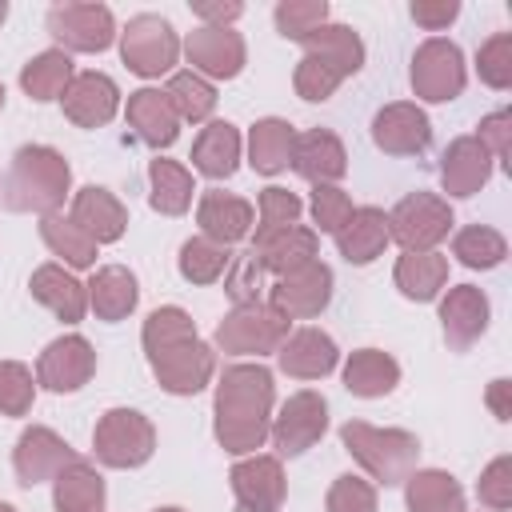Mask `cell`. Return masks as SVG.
<instances>
[{"label":"cell","mask_w":512,"mask_h":512,"mask_svg":"<svg viewBox=\"0 0 512 512\" xmlns=\"http://www.w3.org/2000/svg\"><path fill=\"white\" fill-rule=\"evenodd\" d=\"M140 344H144L148 368L164 392L196 396L200 388H208V380L216 372V352L196 336V324L184 308L164 304V308L148 312V320L140 328Z\"/></svg>","instance_id":"cell-1"},{"label":"cell","mask_w":512,"mask_h":512,"mask_svg":"<svg viewBox=\"0 0 512 512\" xmlns=\"http://www.w3.org/2000/svg\"><path fill=\"white\" fill-rule=\"evenodd\" d=\"M272 400L276 384L264 364H232L216 380V400H212V432L216 444L232 456H252L264 448L268 428H272Z\"/></svg>","instance_id":"cell-2"},{"label":"cell","mask_w":512,"mask_h":512,"mask_svg":"<svg viewBox=\"0 0 512 512\" xmlns=\"http://www.w3.org/2000/svg\"><path fill=\"white\" fill-rule=\"evenodd\" d=\"M72 192V168L64 152L48 144H24L16 148L4 180H0V204L8 212H36L52 216Z\"/></svg>","instance_id":"cell-3"},{"label":"cell","mask_w":512,"mask_h":512,"mask_svg":"<svg viewBox=\"0 0 512 512\" xmlns=\"http://www.w3.org/2000/svg\"><path fill=\"white\" fill-rule=\"evenodd\" d=\"M340 444L384 488L404 484L416 472V460H420V440L412 432H404V428H376L368 420H348L340 428Z\"/></svg>","instance_id":"cell-4"},{"label":"cell","mask_w":512,"mask_h":512,"mask_svg":"<svg viewBox=\"0 0 512 512\" xmlns=\"http://www.w3.org/2000/svg\"><path fill=\"white\" fill-rule=\"evenodd\" d=\"M92 452L108 468H140L156 452V428L136 408H108L92 428Z\"/></svg>","instance_id":"cell-5"},{"label":"cell","mask_w":512,"mask_h":512,"mask_svg":"<svg viewBox=\"0 0 512 512\" xmlns=\"http://www.w3.org/2000/svg\"><path fill=\"white\" fill-rule=\"evenodd\" d=\"M288 316H280L272 304H236L220 324H216V348L228 356H268L284 344L288 336Z\"/></svg>","instance_id":"cell-6"},{"label":"cell","mask_w":512,"mask_h":512,"mask_svg":"<svg viewBox=\"0 0 512 512\" xmlns=\"http://www.w3.org/2000/svg\"><path fill=\"white\" fill-rule=\"evenodd\" d=\"M120 60L128 64V72H136L144 80H156V76H164V72L176 68V60H180V36H176V28L164 16L140 12L120 32Z\"/></svg>","instance_id":"cell-7"},{"label":"cell","mask_w":512,"mask_h":512,"mask_svg":"<svg viewBox=\"0 0 512 512\" xmlns=\"http://www.w3.org/2000/svg\"><path fill=\"white\" fill-rule=\"evenodd\" d=\"M452 208L436 192H408L388 212V236L404 252H436V244L452 232Z\"/></svg>","instance_id":"cell-8"},{"label":"cell","mask_w":512,"mask_h":512,"mask_svg":"<svg viewBox=\"0 0 512 512\" xmlns=\"http://www.w3.org/2000/svg\"><path fill=\"white\" fill-rule=\"evenodd\" d=\"M412 92L428 104H448L464 92L468 84V68H464V52L444 40V36H428L416 52H412V68H408Z\"/></svg>","instance_id":"cell-9"},{"label":"cell","mask_w":512,"mask_h":512,"mask_svg":"<svg viewBox=\"0 0 512 512\" xmlns=\"http://www.w3.org/2000/svg\"><path fill=\"white\" fill-rule=\"evenodd\" d=\"M48 32L60 44V52H104L116 40V16L108 4L68 0L48 8Z\"/></svg>","instance_id":"cell-10"},{"label":"cell","mask_w":512,"mask_h":512,"mask_svg":"<svg viewBox=\"0 0 512 512\" xmlns=\"http://www.w3.org/2000/svg\"><path fill=\"white\" fill-rule=\"evenodd\" d=\"M324 432H328V400L312 388L292 392L280 404V412L272 416V428H268L280 456H304Z\"/></svg>","instance_id":"cell-11"},{"label":"cell","mask_w":512,"mask_h":512,"mask_svg":"<svg viewBox=\"0 0 512 512\" xmlns=\"http://www.w3.org/2000/svg\"><path fill=\"white\" fill-rule=\"evenodd\" d=\"M328 300H332V268L324 260H308V264L276 276V284L268 292V304L288 320H312L328 308Z\"/></svg>","instance_id":"cell-12"},{"label":"cell","mask_w":512,"mask_h":512,"mask_svg":"<svg viewBox=\"0 0 512 512\" xmlns=\"http://www.w3.org/2000/svg\"><path fill=\"white\" fill-rule=\"evenodd\" d=\"M76 460H80L76 448H72L64 436H56L52 428H44V424L24 428L20 440H16V448H12L16 484H24V488H36V484H44V480H56V476H60L68 464H76Z\"/></svg>","instance_id":"cell-13"},{"label":"cell","mask_w":512,"mask_h":512,"mask_svg":"<svg viewBox=\"0 0 512 512\" xmlns=\"http://www.w3.org/2000/svg\"><path fill=\"white\" fill-rule=\"evenodd\" d=\"M92 372H96V348L80 332L56 336L36 360V384H44L48 392H80L92 380Z\"/></svg>","instance_id":"cell-14"},{"label":"cell","mask_w":512,"mask_h":512,"mask_svg":"<svg viewBox=\"0 0 512 512\" xmlns=\"http://www.w3.org/2000/svg\"><path fill=\"white\" fill-rule=\"evenodd\" d=\"M228 480H232V496H236L240 512H276L284 504V492H288L280 456H264V452L236 460Z\"/></svg>","instance_id":"cell-15"},{"label":"cell","mask_w":512,"mask_h":512,"mask_svg":"<svg viewBox=\"0 0 512 512\" xmlns=\"http://www.w3.org/2000/svg\"><path fill=\"white\" fill-rule=\"evenodd\" d=\"M184 56H188L192 72L212 84V80L240 76L244 60H248V48H244V36L236 28H208V24H200L196 32H188Z\"/></svg>","instance_id":"cell-16"},{"label":"cell","mask_w":512,"mask_h":512,"mask_svg":"<svg viewBox=\"0 0 512 512\" xmlns=\"http://www.w3.org/2000/svg\"><path fill=\"white\" fill-rule=\"evenodd\" d=\"M432 140V124L420 104L396 100L372 116V144L388 156H420Z\"/></svg>","instance_id":"cell-17"},{"label":"cell","mask_w":512,"mask_h":512,"mask_svg":"<svg viewBox=\"0 0 512 512\" xmlns=\"http://www.w3.org/2000/svg\"><path fill=\"white\" fill-rule=\"evenodd\" d=\"M60 104H64V116L76 128H104L120 108V88H116V80L108 72L88 68V72L72 76V84L64 88Z\"/></svg>","instance_id":"cell-18"},{"label":"cell","mask_w":512,"mask_h":512,"mask_svg":"<svg viewBox=\"0 0 512 512\" xmlns=\"http://www.w3.org/2000/svg\"><path fill=\"white\" fill-rule=\"evenodd\" d=\"M316 248H320L316 228H304V224L272 228V232H260V228H256L248 256H252V264H256V268L284 276V272H292V268H300V264L316 260Z\"/></svg>","instance_id":"cell-19"},{"label":"cell","mask_w":512,"mask_h":512,"mask_svg":"<svg viewBox=\"0 0 512 512\" xmlns=\"http://www.w3.org/2000/svg\"><path fill=\"white\" fill-rule=\"evenodd\" d=\"M336 360H340V348L320 328H296L276 348V364L292 380H324L336 368Z\"/></svg>","instance_id":"cell-20"},{"label":"cell","mask_w":512,"mask_h":512,"mask_svg":"<svg viewBox=\"0 0 512 512\" xmlns=\"http://www.w3.org/2000/svg\"><path fill=\"white\" fill-rule=\"evenodd\" d=\"M488 316H492L488 296H484L476 284H456V288H448V296L440 300V324H444L448 348H456V352L472 348V344L484 336Z\"/></svg>","instance_id":"cell-21"},{"label":"cell","mask_w":512,"mask_h":512,"mask_svg":"<svg viewBox=\"0 0 512 512\" xmlns=\"http://www.w3.org/2000/svg\"><path fill=\"white\" fill-rule=\"evenodd\" d=\"M196 224H200V236L216 240V244H236L252 232L256 224V208L232 192H220V188H208L196 204Z\"/></svg>","instance_id":"cell-22"},{"label":"cell","mask_w":512,"mask_h":512,"mask_svg":"<svg viewBox=\"0 0 512 512\" xmlns=\"http://www.w3.org/2000/svg\"><path fill=\"white\" fill-rule=\"evenodd\" d=\"M492 176V156L476 136H456L440 156V184L448 196H476Z\"/></svg>","instance_id":"cell-23"},{"label":"cell","mask_w":512,"mask_h":512,"mask_svg":"<svg viewBox=\"0 0 512 512\" xmlns=\"http://www.w3.org/2000/svg\"><path fill=\"white\" fill-rule=\"evenodd\" d=\"M292 168L312 180V184H336L344 172H348V152L340 144L336 132L328 128H308L304 136H296V148H292Z\"/></svg>","instance_id":"cell-24"},{"label":"cell","mask_w":512,"mask_h":512,"mask_svg":"<svg viewBox=\"0 0 512 512\" xmlns=\"http://www.w3.org/2000/svg\"><path fill=\"white\" fill-rule=\"evenodd\" d=\"M96 244H116L128 228V208L100 184H88L72 196V212H68Z\"/></svg>","instance_id":"cell-25"},{"label":"cell","mask_w":512,"mask_h":512,"mask_svg":"<svg viewBox=\"0 0 512 512\" xmlns=\"http://www.w3.org/2000/svg\"><path fill=\"white\" fill-rule=\"evenodd\" d=\"M32 296L52 312L60 316L64 324H80L84 312H88V288L64 268V264H40L28 280Z\"/></svg>","instance_id":"cell-26"},{"label":"cell","mask_w":512,"mask_h":512,"mask_svg":"<svg viewBox=\"0 0 512 512\" xmlns=\"http://www.w3.org/2000/svg\"><path fill=\"white\" fill-rule=\"evenodd\" d=\"M84 288H88V308H92L96 320H104V324H116V320L132 316L136 304H140L136 276H132L124 264H104V268H96Z\"/></svg>","instance_id":"cell-27"},{"label":"cell","mask_w":512,"mask_h":512,"mask_svg":"<svg viewBox=\"0 0 512 512\" xmlns=\"http://www.w3.org/2000/svg\"><path fill=\"white\" fill-rule=\"evenodd\" d=\"M128 128L148 148H168L180 136V116L172 112V104L160 88H136V92H128Z\"/></svg>","instance_id":"cell-28"},{"label":"cell","mask_w":512,"mask_h":512,"mask_svg":"<svg viewBox=\"0 0 512 512\" xmlns=\"http://www.w3.org/2000/svg\"><path fill=\"white\" fill-rule=\"evenodd\" d=\"M392 244L388 236V212L384 208H352V216L344 220V228L336 232V248L348 264H372L384 248Z\"/></svg>","instance_id":"cell-29"},{"label":"cell","mask_w":512,"mask_h":512,"mask_svg":"<svg viewBox=\"0 0 512 512\" xmlns=\"http://www.w3.org/2000/svg\"><path fill=\"white\" fill-rule=\"evenodd\" d=\"M192 168L208 180H228L240 168V132L228 120H208L192 144Z\"/></svg>","instance_id":"cell-30"},{"label":"cell","mask_w":512,"mask_h":512,"mask_svg":"<svg viewBox=\"0 0 512 512\" xmlns=\"http://www.w3.org/2000/svg\"><path fill=\"white\" fill-rule=\"evenodd\" d=\"M292 148H296V128L280 116H264L248 128V164L264 176H276L292 164Z\"/></svg>","instance_id":"cell-31"},{"label":"cell","mask_w":512,"mask_h":512,"mask_svg":"<svg viewBox=\"0 0 512 512\" xmlns=\"http://www.w3.org/2000/svg\"><path fill=\"white\" fill-rule=\"evenodd\" d=\"M396 384H400V364L380 348H356L344 360V388L352 396L376 400V396H388Z\"/></svg>","instance_id":"cell-32"},{"label":"cell","mask_w":512,"mask_h":512,"mask_svg":"<svg viewBox=\"0 0 512 512\" xmlns=\"http://www.w3.org/2000/svg\"><path fill=\"white\" fill-rule=\"evenodd\" d=\"M300 44H304V56H320V60L332 64L344 80L364 68V40H360L356 28H348V24H320V28L308 32Z\"/></svg>","instance_id":"cell-33"},{"label":"cell","mask_w":512,"mask_h":512,"mask_svg":"<svg viewBox=\"0 0 512 512\" xmlns=\"http://www.w3.org/2000/svg\"><path fill=\"white\" fill-rule=\"evenodd\" d=\"M392 280H396L400 296H408L416 304H428L448 284V256H440V252H404L392 268Z\"/></svg>","instance_id":"cell-34"},{"label":"cell","mask_w":512,"mask_h":512,"mask_svg":"<svg viewBox=\"0 0 512 512\" xmlns=\"http://www.w3.org/2000/svg\"><path fill=\"white\" fill-rule=\"evenodd\" d=\"M408 512H464V488L444 468H416L404 480Z\"/></svg>","instance_id":"cell-35"},{"label":"cell","mask_w":512,"mask_h":512,"mask_svg":"<svg viewBox=\"0 0 512 512\" xmlns=\"http://www.w3.org/2000/svg\"><path fill=\"white\" fill-rule=\"evenodd\" d=\"M104 500H108L104 476L88 460L68 464L52 480V504H56V512H104Z\"/></svg>","instance_id":"cell-36"},{"label":"cell","mask_w":512,"mask_h":512,"mask_svg":"<svg viewBox=\"0 0 512 512\" xmlns=\"http://www.w3.org/2000/svg\"><path fill=\"white\" fill-rule=\"evenodd\" d=\"M148 184H152L148 204H152L156 212H164V216H184V212L192 208L196 180H192V172H188L180 160L156 156V160L148 164Z\"/></svg>","instance_id":"cell-37"},{"label":"cell","mask_w":512,"mask_h":512,"mask_svg":"<svg viewBox=\"0 0 512 512\" xmlns=\"http://www.w3.org/2000/svg\"><path fill=\"white\" fill-rule=\"evenodd\" d=\"M40 236L48 244L52 256H60L68 268H92L96 264V240L64 212H52V216H40Z\"/></svg>","instance_id":"cell-38"},{"label":"cell","mask_w":512,"mask_h":512,"mask_svg":"<svg viewBox=\"0 0 512 512\" xmlns=\"http://www.w3.org/2000/svg\"><path fill=\"white\" fill-rule=\"evenodd\" d=\"M72 56L60 52V48H48L40 56H32L24 68H20V88L32 96V100H60L64 88L72 84Z\"/></svg>","instance_id":"cell-39"},{"label":"cell","mask_w":512,"mask_h":512,"mask_svg":"<svg viewBox=\"0 0 512 512\" xmlns=\"http://www.w3.org/2000/svg\"><path fill=\"white\" fill-rule=\"evenodd\" d=\"M176 268L188 284H216L228 268H232V252L208 236H192L180 244V256H176Z\"/></svg>","instance_id":"cell-40"},{"label":"cell","mask_w":512,"mask_h":512,"mask_svg":"<svg viewBox=\"0 0 512 512\" xmlns=\"http://www.w3.org/2000/svg\"><path fill=\"white\" fill-rule=\"evenodd\" d=\"M452 256H456L464 268L488 272V268L504 264L508 240H504L496 228H488V224H468V228H460V232L452 236Z\"/></svg>","instance_id":"cell-41"},{"label":"cell","mask_w":512,"mask_h":512,"mask_svg":"<svg viewBox=\"0 0 512 512\" xmlns=\"http://www.w3.org/2000/svg\"><path fill=\"white\" fill-rule=\"evenodd\" d=\"M164 96H168L172 112L180 120H188V124H204L212 116V108H216V88L196 72H172Z\"/></svg>","instance_id":"cell-42"},{"label":"cell","mask_w":512,"mask_h":512,"mask_svg":"<svg viewBox=\"0 0 512 512\" xmlns=\"http://www.w3.org/2000/svg\"><path fill=\"white\" fill-rule=\"evenodd\" d=\"M272 20H276V32L284 40H296L300 44L308 32H316L320 24H328V4L324 0H280L276 12H272Z\"/></svg>","instance_id":"cell-43"},{"label":"cell","mask_w":512,"mask_h":512,"mask_svg":"<svg viewBox=\"0 0 512 512\" xmlns=\"http://www.w3.org/2000/svg\"><path fill=\"white\" fill-rule=\"evenodd\" d=\"M340 84H344V76H340L332 64H324L320 56H300V64H296V72H292V88H296V96L308 100V104H324Z\"/></svg>","instance_id":"cell-44"},{"label":"cell","mask_w":512,"mask_h":512,"mask_svg":"<svg viewBox=\"0 0 512 512\" xmlns=\"http://www.w3.org/2000/svg\"><path fill=\"white\" fill-rule=\"evenodd\" d=\"M36 400V380L20 360H0V416H28Z\"/></svg>","instance_id":"cell-45"},{"label":"cell","mask_w":512,"mask_h":512,"mask_svg":"<svg viewBox=\"0 0 512 512\" xmlns=\"http://www.w3.org/2000/svg\"><path fill=\"white\" fill-rule=\"evenodd\" d=\"M476 72H480V80H484L488 88H496V92L512 88V32H496V36H488V40L480 44V52H476Z\"/></svg>","instance_id":"cell-46"},{"label":"cell","mask_w":512,"mask_h":512,"mask_svg":"<svg viewBox=\"0 0 512 512\" xmlns=\"http://www.w3.org/2000/svg\"><path fill=\"white\" fill-rule=\"evenodd\" d=\"M324 512H376V484L352 472L336 476L324 496Z\"/></svg>","instance_id":"cell-47"},{"label":"cell","mask_w":512,"mask_h":512,"mask_svg":"<svg viewBox=\"0 0 512 512\" xmlns=\"http://www.w3.org/2000/svg\"><path fill=\"white\" fill-rule=\"evenodd\" d=\"M308 208H312L316 228L336 236V232L344 228V220L352 216V196H348L344 188H336V184H312V200H308Z\"/></svg>","instance_id":"cell-48"},{"label":"cell","mask_w":512,"mask_h":512,"mask_svg":"<svg viewBox=\"0 0 512 512\" xmlns=\"http://www.w3.org/2000/svg\"><path fill=\"white\" fill-rule=\"evenodd\" d=\"M300 212H304V204H300L296 192L276 188V184H268V188L260 192V232L292 228V224H300Z\"/></svg>","instance_id":"cell-49"},{"label":"cell","mask_w":512,"mask_h":512,"mask_svg":"<svg viewBox=\"0 0 512 512\" xmlns=\"http://www.w3.org/2000/svg\"><path fill=\"white\" fill-rule=\"evenodd\" d=\"M476 496L488 512H504L512 504V456H496L480 480H476Z\"/></svg>","instance_id":"cell-50"},{"label":"cell","mask_w":512,"mask_h":512,"mask_svg":"<svg viewBox=\"0 0 512 512\" xmlns=\"http://www.w3.org/2000/svg\"><path fill=\"white\" fill-rule=\"evenodd\" d=\"M476 140L488 148V156L492 160H508V148H512V112H492V116H484L480 120V132H476Z\"/></svg>","instance_id":"cell-51"},{"label":"cell","mask_w":512,"mask_h":512,"mask_svg":"<svg viewBox=\"0 0 512 512\" xmlns=\"http://www.w3.org/2000/svg\"><path fill=\"white\" fill-rule=\"evenodd\" d=\"M412 20L420 24V28H428V32H440V28H448L456 16H460V4L456 0H412Z\"/></svg>","instance_id":"cell-52"},{"label":"cell","mask_w":512,"mask_h":512,"mask_svg":"<svg viewBox=\"0 0 512 512\" xmlns=\"http://www.w3.org/2000/svg\"><path fill=\"white\" fill-rule=\"evenodd\" d=\"M192 12L208 24V28H232V20H240V12H244V4H236V0H196L192 4Z\"/></svg>","instance_id":"cell-53"},{"label":"cell","mask_w":512,"mask_h":512,"mask_svg":"<svg viewBox=\"0 0 512 512\" xmlns=\"http://www.w3.org/2000/svg\"><path fill=\"white\" fill-rule=\"evenodd\" d=\"M508 380L500 376V380H492V388H488V408L496 412V420H512V404H508Z\"/></svg>","instance_id":"cell-54"},{"label":"cell","mask_w":512,"mask_h":512,"mask_svg":"<svg viewBox=\"0 0 512 512\" xmlns=\"http://www.w3.org/2000/svg\"><path fill=\"white\" fill-rule=\"evenodd\" d=\"M4 20H8V4L0 0V24H4Z\"/></svg>","instance_id":"cell-55"},{"label":"cell","mask_w":512,"mask_h":512,"mask_svg":"<svg viewBox=\"0 0 512 512\" xmlns=\"http://www.w3.org/2000/svg\"><path fill=\"white\" fill-rule=\"evenodd\" d=\"M0 512H16V508H12V504H4V500H0Z\"/></svg>","instance_id":"cell-56"},{"label":"cell","mask_w":512,"mask_h":512,"mask_svg":"<svg viewBox=\"0 0 512 512\" xmlns=\"http://www.w3.org/2000/svg\"><path fill=\"white\" fill-rule=\"evenodd\" d=\"M156 512H184V508H156Z\"/></svg>","instance_id":"cell-57"},{"label":"cell","mask_w":512,"mask_h":512,"mask_svg":"<svg viewBox=\"0 0 512 512\" xmlns=\"http://www.w3.org/2000/svg\"><path fill=\"white\" fill-rule=\"evenodd\" d=\"M0 112H4V84H0Z\"/></svg>","instance_id":"cell-58"}]
</instances>
